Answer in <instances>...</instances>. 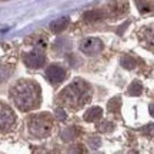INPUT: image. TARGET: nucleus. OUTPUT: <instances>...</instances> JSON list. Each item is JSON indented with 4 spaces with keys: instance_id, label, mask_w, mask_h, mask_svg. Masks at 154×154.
I'll use <instances>...</instances> for the list:
<instances>
[{
    "instance_id": "1",
    "label": "nucleus",
    "mask_w": 154,
    "mask_h": 154,
    "mask_svg": "<svg viewBox=\"0 0 154 154\" xmlns=\"http://www.w3.org/2000/svg\"><path fill=\"white\" fill-rule=\"evenodd\" d=\"M10 96L14 104L20 110H30L38 104V99H40L38 86L32 82H19L11 88Z\"/></svg>"
},
{
    "instance_id": "2",
    "label": "nucleus",
    "mask_w": 154,
    "mask_h": 154,
    "mask_svg": "<svg viewBox=\"0 0 154 154\" xmlns=\"http://www.w3.org/2000/svg\"><path fill=\"white\" fill-rule=\"evenodd\" d=\"M90 96L91 91L87 83L83 80H76L61 91L59 99L69 107H82L90 100Z\"/></svg>"
},
{
    "instance_id": "3",
    "label": "nucleus",
    "mask_w": 154,
    "mask_h": 154,
    "mask_svg": "<svg viewBox=\"0 0 154 154\" xmlns=\"http://www.w3.org/2000/svg\"><path fill=\"white\" fill-rule=\"evenodd\" d=\"M53 128V123L49 114H37L29 120V130L36 137H47Z\"/></svg>"
},
{
    "instance_id": "4",
    "label": "nucleus",
    "mask_w": 154,
    "mask_h": 154,
    "mask_svg": "<svg viewBox=\"0 0 154 154\" xmlns=\"http://www.w3.org/2000/svg\"><path fill=\"white\" fill-rule=\"evenodd\" d=\"M16 123V116L9 106L0 101V131L5 133L13 128Z\"/></svg>"
},
{
    "instance_id": "5",
    "label": "nucleus",
    "mask_w": 154,
    "mask_h": 154,
    "mask_svg": "<svg viewBox=\"0 0 154 154\" xmlns=\"http://www.w3.org/2000/svg\"><path fill=\"white\" fill-rule=\"evenodd\" d=\"M80 50L87 56H96L103 50V42L97 37H87L80 43Z\"/></svg>"
},
{
    "instance_id": "6",
    "label": "nucleus",
    "mask_w": 154,
    "mask_h": 154,
    "mask_svg": "<svg viewBox=\"0 0 154 154\" xmlns=\"http://www.w3.org/2000/svg\"><path fill=\"white\" fill-rule=\"evenodd\" d=\"M44 61H46V56H44L43 50H33V51H30L27 54H24V63H26V66L32 67V69H38V67H42L44 64Z\"/></svg>"
},
{
    "instance_id": "7",
    "label": "nucleus",
    "mask_w": 154,
    "mask_h": 154,
    "mask_svg": "<svg viewBox=\"0 0 154 154\" xmlns=\"http://www.w3.org/2000/svg\"><path fill=\"white\" fill-rule=\"evenodd\" d=\"M138 38L146 49L154 51V27H143L138 32Z\"/></svg>"
},
{
    "instance_id": "8",
    "label": "nucleus",
    "mask_w": 154,
    "mask_h": 154,
    "mask_svg": "<svg viewBox=\"0 0 154 154\" xmlns=\"http://www.w3.org/2000/svg\"><path fill=\"white\" fill-rule=\"evenodd\" d=\"M46 76L49 79V82L51 83H61L66 79V72L59 64H53V66H50L46 70Z\"/></svg>"
},
{
    "instance_id": "9",
    "label": "nucleus",
    "mask_w": 154,
    "mask_h": 154,
    "mask_svg": "<svg viewBox=\"0 0 154 154\" xmlns=\"http://www.w3.org/2000/svg\"><path fill=\"white\" fill-rule=\"evenodd\" d=\"M67 24H69V17H60V19L54 20V22L50 24V29L54 33H60V32H63L67 27Z\"/></svg>"
},
{
    "instance_id": "10",
    "label": "nucleus",
    "mask_w": 154,
    "mask_h": 154,
    "mask_svg": "<svg viewBox=\"0 0 154 154\" xmlns=\"http://www.w3.org/2000/svg\"><path fill=\"white\" fill-rule=\"evenodd\" d=\"M101 114H103V111H101L100 107H91V109H88V110L86 111L84 120L86 121H96L101 117Z\"/></svg>"
},
{
    "instance_id": "11",
    "label": "nucleus",
    "mask_w": 154,
    "mask_h": 154,
    "mask_svg": "<svg viewBox=\"0 0 154 154\" xmlns=\"http://www.w3.org/2000/svg\"><path fill=\"white\" fill-rule=\"evenodd\" d=\"M110 9L114 14H123V13H126L128 10V5H127L126 0H119V2H114L110 6Z\"/></svg>"
},
{
    "instance_id": "12",
    "label": "nucleus",
    "mask_w": 154,
    "mask_h": 154,
    "mask_svg": "<svg viewBox=\"0 0 154 154\" xmlns=\"http://www.w3.org/2000/svg\"><path fill=\"white\" fill-rule=\"evenodd\" d=\"M143 93V86L140 82H133L128 87V94L130 96H140Z\"/></svg>"
},
{
    "instance_id": "13",
    "label": "nucleus",
    "mask_w": 154,
    "mask_h": 154,
    "mask_svg": "<svg viewBox=\"0 0 154 154\" xmlns=\"http://www.w3.org/2000/svg\"><path fill=\"white\" fill-rule=\"evenodd\" d=\"M11 72H13V69L10 66H0V83L6 82L11 76Z\"/></svg>"
},
{
    "instance_id": "14",
    "label": "nucleus",
    "mask_w": 154,
    "mask_h": 154,
    "mask_svg": "<svg viewBox=\"0 0 154 154\" xmlns=\"http://www.w3.org/2000/svg\"><path fill=\"white\" fill-rule=\"evenodd\" d=\"M101 17H103V13H101V11L94 10V11L86 13V14H84V20H86V22H96V20H100Z\"/></svg>"
},
{
    "instance_id": "15",
    "label": "nucleus",
    "mask_w": 154,
    "mask_h": 154,
    "mask_svg": "<svg viewBox=\"0 0 154 154\" xmlns=\"http://www.w3.org/2000/svg\"><path fill=\"white\" fill-rule=\"evenodd\" d=\"M121 66L124 69H134L136 67V60L133 57H130V56H126V57L121 59Z\"/></svg>"
},
{
    "instance_id": "16",
    "label": "nucleus",
    "mask_w": 154,
    "mask_h": 154,
    "mask_svg": "<svg viewBox=\"0 0 154 154\" xmlns=\"http://www.w3.org/2000/svg\"><path fill=\"white\" fill-rule=\"evenodd\" d=\"M120 99L119 97H114V99H111L110 101H109V111H111V113H117L119 111V109H120Z\"/></svg>"
},
{
    "instance_id": "17",
    "label": "nucleus",
    "mask_w": 154,
    "mask_h": 154,
    "mask_svg": "<svg viewBox=\"0 0 154 154\" xmlns=\"http://www.w3.org/2000/svg\"><path fill=\"white\" fill-rule=\"evenodd\" d=\"M76 128L74 127H70V128H67V130H64V131L61 133V138L63 140H72L74 136H76Z\"/></svg>"
},
{
    "instance_id": "18",
    "label": "nucleus",
    "mask_w": 154,
    "mask_h": 154,
    "mask_svg": "<svg viewBox=\"0 0 154 154\" xmlns=\"http://www.w3.org/2000/svg\"><path fill=\"white\" fill-rule=\"evenodd\" d=\"M136 3H137L138 10L141 11V13H147V11L151 10V7H150L149 3H146V2H143V0H136Z\"/></svg>"
},
{
    "instance_id": "19",
    "label": "nucleus",
    "mask_w": 154,
    "mask_h": 154,
    "mask_svg": "<svg viewBox=\"0 0 154 154\" xmlns=\"http://www.w3.org/2000/svg\"><path fill=\"white\" fill-rule=\"evenodd\" d=\"M84 153V147L82 144H74L69 149V154H83Z\"/></svg>"
},
{
    "instance_id": "20",
    "label": "nucleus",
    "mask_w": 154,
    "mask_h": 154,
    "mask_svg": "<svg viewBox=\"0 0 154 154\" xmlns=\"http://www.w3.org/2000/svg\"><path fill=\"white\" fill-rule=\"evenodd\" d=\"M99 128L103 133H109V131H111V130L114 128V124H113V123H110V121H103V124H101Z\"/></svg>"
},
{
    "instance_id": "21",
    "label": "nucleus",
    "mask_w": 154,
    "mask_h": 154,
    "mask_svg": "<svg viewBox=\"0 0 154 154\" xmlns=\"http://www.w3.org/2000/svg\"><path fill=\"white\" fill-rule=\"evenodd\" d=\"M141 131L146 134V136H149V137H154V124H147V126H144L141 128Z\"/></svg>"
},
{
    "instance_id": "22",
    "label": "nucleus",
    "mask_w": 154,
    "mask_h": 154,
    "mask_svg": "<svg viewBox=\"0 0 154 154\" xmlns=\"http://www.w3.org/2000/svg\"><path fill=\"white\" fill-rule=\"evenodd\" d=\"M88 144L91 149H97L100 146V138L99 137H90L88 138Z\"/></svg>"
},
{
    "instance_id": "23",
    "label": "nucleus",
    "mask_w": 154,
    "mask_h": 154,
    "mask_svg": "<svg viewBox=\"0 0 154 154\" xmlns=\"http://www.w3.org/2000/svg\"><path fill=\"white\" fill-rule=\"evenodd\" d=\"M56 117H57V120L64 121V120H66V117H67V114L64 113V110H63V109H57V110H56Z\"/></svg>"
},
{
    "instance_id": "24",
    "label": "nucleus",
    "mask_w": 154,
    "mask_h": 154,
    "mask_svg": "<svg viewBox=\"0 0 154 154\" xmlns=\"http://www.w3.org/2000/svg\"><path fill=\"white\" fill-rule=\"evenodd\" d=\"M149 110H150V114H151V116H153V117H154V103H151V104H150Z\"/></svg>"
},
{
    "instance_id": "25",
    "label": "nucleus",
    "mask_w": 154,
    "mask_h": 154,
    "mask_svg": "<svg viewBox=\"0 0 154 154\" xmlns=\"http://www.w3.org/2000/svg\"><path fill=\"white\" fill-rule=\"evenodd\" d=\"M128 154H137V153H136V151H130V153H128Z\"/></svg>"
}]
</instances>
